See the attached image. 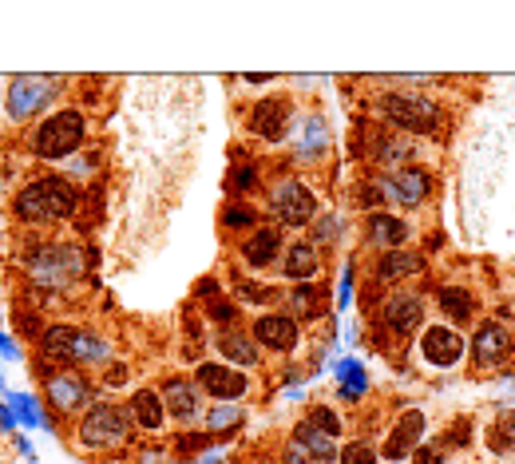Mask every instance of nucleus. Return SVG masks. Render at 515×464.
I'll use <instances>...</instances> for the list:
<instances>
[{"mask_svg": "<svg viewBox=\"0 0 515 464\" xmlns=\"http://www.w3.org/2000/svg\"><path fill=\"white\" fill-rule=\"evenodd\" d=\"M20 223H60L76 211V187L68 179H36L12 203Z\"/></svg>", "mask_w": 515, "mask_h": 464, "instance_id": "f257e3e1", "label": "nucleus"}, {"mask_svg": "<svg viewBox=\"0 0 515 464\" xmlns=\"http://www.w3.org/2000/svg\"><path fill=\"white\" fill-rule=\"evenodd\" d=\"M80 441L84 449H119L131 441V413H123L119 405H92L88 417L80 421Z\"/></svg>", "mask_w": 515, "mask_h": 464, "instance_id": "f03ea898", "label": "nucleus"}, {"mask_svg": "<svg viewBox=\"0 0 515 464\" xmlns=\"http://www.w3.org/2000/svg\"><path fill=\"white\" fill-rule=\"evenodd\" d=\"M381 112L393 127L401 131H416V135H432L440 123H444V112L440 104H432L428 96H412V92H389L381 100Z\"/></svg>", "mask_w": 515, "mask_h": 464, "instance_id": "7ed1b4c3", "label": "nucleus"}, {"mask_svg": "<svg viewBox=\"0 0 515 464\" xmlns=\"http://www.w3.org/2000/svg\"><path fill=\"white\" fill-rule=\"evenodd\" d=\"M84 131H88L84 116L72 112V108H64V112H56V116H48L40 123V131H36V155L40 159H68L72 151H80Z\"/></svg>", "mask_w": 515, "mask_h": 464, "instance_id": "20e7f679", "label": "nucleus"}, {"mask_svg": "<svg viewBox=\"0 0 515 464\" xmlns=\"http://www.w3.org/2000/svg\"><path fill=\"white\" fill-rule=\"evenodd\" d=\"M44 353L56 357V361H68V365H92L107 357V346L100 338H92L88 330H76V326H52L44 334Z\"/></svg>", "mask_w": 515, "mask_h": 464, "instance_id": "39448f33", "label": "nucleus"}, {"mask_svg": "<svg viewBox=\"0 0 515 464\" xmlns=\"http://www.w3.org/2000/svg\"><path fill=\"white\" fill-rule=\"evenodd\" d=\"M56 88H60V80H52V76H16L12 84H8V116L12 119H32L44 104H52L56 100Z\"/></svg>", "mask_w": 515, "mask_h": 464, "instance_id": "423d86ee", "label": "nucleus"}, {"mask_svg": "<svg viewBox=\"0 0 515 464\" xmlns=\"http://www.w3.org/2000/svg\"><path fill=\"white\" fill-rule=\"evenodd\" d=\"M274 211H278V219L286 227H306L309 219L317 215V199H313V191L306 183L286 179V183L274 187Z\"/></svg>", "mask_w": 515, "mask_h": 464, "instance_id": "0eeeda50", "label": "nucleus"}, {"mask_svg": "<svg viewBox=\"0 0 515 464\" xmlns=\"http://www.w3.org/2000/svg\"><path fill=\"white\" fill-rule=\"evenodd\" d=\"M420 437H424V413L420 409H405L401 421L389 429V437L381 445V457L385 461H409L412 453L420 449Z\"/></svg>", "mask_w": 515, "mask_h": 464, "instance_id": "6e6552de", "label": "nucleus"}, {"mask_svg": "<svg viewBox=\"0 0 515 464\" xmlns=\"http://www.w3.org/2000/svg\"><path fill=\"white\" fill-rule=\"evenodd\" d=\"M199 389L218 397V401H234L250 389V381L242 377V369H230V365H218V361H206L199 365Z\"/></svg>", "mask_w": 515, "mask_h": 464, "instance_id": "1a4fd4ad", "label": "nucleus"}, {"mask_svg": "<svg viewBox=\"0 0 515 464\" xmlns=\"http://www.w3.org/2000/svg\"><path fill=\"white\" fill-rule=\"evenodd\" d=\"M286 127H290V100L270 96V100L254 104V112H250V131L254 135H262L266 143H278V139H286Z\"/></svg>", "mask_w": 515, "mask_h": 464, "instance_id": "9d476101", "label": "nucleus"}, {"mask_svg": "<svg viewBox=\"0 0 515 464\" xmlns=\"http://www.w3.org/2000/svg\"><path fill=\"white\" fill-rule=\"evenodd\" d=\"M420 353H424L428 365L448 369V365H456V361L464 357V338H460L456 330H448V326H432V330H424V338H420Z\"/></svg>", "mask_w": 515, "mask_h": 464, "instance_id": "9b49d317", "label": "nucleus"}, {"mask_svg": "<svg viewBox=\"0 0 515 464\" xmlns=\"http://www.w3.org/2000/svg\"><path fill=\"white\" fill-rule=\"evenodd\" d=\"M508 353H512V334H508V326H500V322H484V326L476 330V342H472V361H476L480 369L500 365Z\"/></svg>", "mask_w": 515, "mask_h": 464, "instance_id": "f8f14e48", "label": "nucleus"}, {"mask_svg": "<svg viewBox=\"0 0 515 464\" xmlns=\"http://www.w3.org/2000/svg\"><path fill=\"white\" fill-rule=\"evenodd\" d=\"M254 338L262 342V346L278 349V353H290V349H298V322L294 318H286V314H262L258 322H254Z\"/></svg>", "mask_w": 515, "mask_h": 464, "instance_id": "ddd939ff", "label": "nucleus"}, {"mask_svg": "<svg viewBox=\"0 0 515 464\" xmlns=\"http://www.w3.org/2000/svg\"><path fill=\"white\" fill-rule=\"evenodd\" d=\"M381 195L393 199V203H401V207H416V203L428 195V175L405 167V171H397V175H389V179L381 183Z\"/></svg>", "mask_w": 515, "mask_h": 464, "instance_id": "4468645a", "label": "nucleus"}, {"mask_svg": "<svg viewBox=\"0 0 515 464\" xmlns=\"http://www.w3.org/2000/svg\"><path fill=\"white\" fill-rule=\"evenodd\" d=\"M88 397H92V389H88V381H84V377H72V373H56V377H48V401H52V409L72 413V409H84V405H88Z\"/></svg>", "mask_w": 515, "mask_h": 464, "instance_id": "2eb2a0df", "label": "nucleus"}, {"mask_svg": "<svg viewBox=\"0 0 515 464\" xmlns=\"http://www.w3.org/2000/svg\"><path fill=\"white\" fill-rule=\"evenodd\" d=\"M385 322H389V330H393V334L412 338V330H420V322H424V306H420V298H412V294H397V298H389V306H385Z\"/></svg>", "mask_w": 515, "mask_h": 464, "instance_id": "dca6fc26", "label": "nucleus"}, {"mask_svg": "<svg viewBox=\"0 0 515 464\" xmlns=\"http://www.w3.org/2000/svg\"><path fill=\"white\" fill-rule=\"evenodd\" d=\"M127 413H131V421H135L139 429H147V433H159L163 421H167V405H163V397H159L155 389H135Z\"/></svg>", "mask_w": 515, "mask_h": 464, "instance_id": "f3484780", "label": "nucleus"}, {"mask_svg": "<svg viewBox=\"0 0 515 464\" xmlns=\"http://www.w3.org/2000/svg\"><path fill=\"white\" fill-rule=\"evenodd\" d=\"M294 449H302L313 464H333V461H337V445H333V437L317 433L309 421H302V425L294 429Z\"/></svg>", "mask_w": 515, "mask_h": 464, "instance_id": "a211bd4d", "label": "nucleus"}, {"mask_svg": "<svg viewBox=\"0 0 515 464\" xmlns=\"http://www.w3.org/2000/svg\"><path fill=\"white\" fill-rule=\"evenodd\" d=\"M163 405L175 413V417H195L199 413V389L187 381V377H171L163 385Z\"/></svg>", "mask_w": 515, "mask_h": 464, "instance_id": "6ab92c4d", "label": "nucleus"}, {"mask_svg": "<svg viewBox=\"0 0 515 464\" xmlns=\"http://www.w3.org/2000/svg\"><path fill=\"white\" fill-rule=\"evenodd\" d=\"M278 250H282V231H274V227H262V231L242 246V254H246L250 266H270L278 258Z\"/></svg>", "mask_w": 515, "mask_h": 464, "instance_id": "aec40b11", "label": "nucleus"}, {"mask_svg": "<svg viewBox=\"0 0 515 464\" xmlns=\"http://www.w3.org/2000/svg\"><path fill=\"white\" fill-rule=\"evenodd\" d=\"M424 266V258L416 254V250H389L381 262H377V278H385V282H401V278H409Z\"/></svg>", "mask_w": 515, "mask_h": 464, "instance_id": "412c9836", "label": "nucleus"}, {"mask_svg": "<svg viewBox=\"0 0 515 464\" xmlns=\"http://www.w3.org/2000/svg\"><path fill=\"white\" fill-rule=\"evenodd\" d=\"M317 270H321V258H317V250H313L309 242H294V246L286 250V278L306 282Z\"/></svg>", "mask_w": 515, "mask_h": 464, "instance_id": "4be33fe9", "label": "nucleus"}, {"mask_svg": "<svg viewBox=\"0 0 515 464\" xmlns=\"http://www.w3.org/2000/svg\"><path fill=\"white\" fill-rule=\"evenodd\" d=\"M290 310L302 318V322H313L325 314V290L313 286V282H298V290L290 294Z\"/></svg>", "mask_w": 515, "mask_h": 464, "instance_id": "5701e85b", "label": "nucleus"}, {"mask_svg": "<svg viewBox=\"0 0 515 464\" xmlns=\"http://www.w3.org/2000/svg\"><path fill=\"white\" fill-rule=\"evenodd\" d=\"M369 234H373V242H381V246H401V242L409 238V223L397 219V215H373V219H369Z\"/></svg>", "mask_w": 515, "mask_h": 464, "instance_id": "b1692460", "label": "nucleus"}, {"mask_svg": "<svg viewBox=\"0 0 515 464\" xmlns=\"http://www.w3.org/2000/svg\"><path fill=\"white\" fill-rule=\"evenodd\" d=\"M440 310H444L452 322H468L472 310H476V298H472L468 290H460V286H448V290H440Z\"/></svg>", "mask_w": 515, "mask_h": 464, "instance_id": "393cba45", "label": "nucleus"}, {"mask_svg": "<svg viewBox=\"0 0 515 464\" xmlns=\"http://www.w3.org/2000/svg\"><path fill=\"white\" fill-rule=\"evenodd\" d=\"M488 441L496 453H515V409H500V417L488 429Z\"/></svg>", "mask_w": 515, "mask_h": 464, "instance_id": "a878e982", "label": "nucleus"}, {"mask_svg": "<svg viewBox=\"0 0 515 464\" xmlns=\"http://www.w3.org/2000/svg\"><path fill=\"white\" fill-rule=\"evenodd\" d=\"M218 349H222V357H230V361H238V365H254V361H258V349H254V342H250L246 334H222V338H218Z\"/></svg>", "mask_w": 515, "mask_h": 464, "instance_id": "bb28decb", "label": "nucleus"}, {"mask_svg": "<svg viewBox=\"0 0 515 464\" xmlns=\"http://www.w3.org/2000/svg\"><path fill=\"white\" fill-rule=\"evenodd\" d=\"M337 377H341V389H345L349 397H357V393L365 389V369H361L357 361H341V365H337Z\"/></svg>", "mask_w": 515, "mask_h": 464, "instance_id": "cd10ccee", "label": "nucleus"}, {"mask_svg": "<svg viewBox=\"0 0 515 464\" xmlns=\"http://www.w3.org/2000/svg\"><path fill=\"white\" fill-rule=\"evenodd\" d=\"M321 147H325V127H321V119H306V143L298 147V155H302V159H317Z\"/></svg>", "mask_w": 515, "mask_h": 464, "instance_id": "c85d7f7f", "label": "nucleus"}, {"mask_svg": "<svg viewBox=\"0 0 515 464\" xmlns=\"http://www.w3.org/2000/svg\"><path fill=\"white\" fill-rule=\"evenodd\" d=\"M309 425H313L317 433H325V437H333V441L341 437V421H337V417H333V409H325V405H317V409L309 413Z\"/></svg>", "mask_w": 515, "mask_h": 464, "instance_id": "c756f323", "label": "nucleus"}, {"mask_svg": "<svg viewBox=\"0 0 515 464\" xmlns=\"http://www.w3.org/2000/svg\"><path fill=\"white\" fill-rule=\"evenodd\" d=\"M341 464H377V449L369 441H353L345 453H341Z\"/></svg>", "mask_w": 515, "mask_h": 464, "instance_id": "7c9ffc66", "label": "nucleus"}, {"mask_svg": "<svg viewBox=\"0 0 515 464\" xmlns=\"http://www.w3.org/2000/svg\"><path fill=\"white\" fill-rule=\"evenodd\" d=\"M12 409H20V421H28V425L44 429V417H40V409H36V401H32V397L16 393V397H12Z\"/></svg>", "mask_w": 515, "mask_h": 464, "instance_id": "2f4dec72", "label": "nucleus"}, {"mask_svg": "<svg viewBox=\"0 0 515 464\" xmlns=\"http://www.w3.org/2000/svg\"><path fill=\"white\" fill-rule=\"evenodd\" d=\"M238 421H242V409H234V405H218L210 413V429H234Z\"/></svg>", "mask_w": 515, "mask_h": 464, "instance_id": "473e14b6", "label": "nucleus"}, {"mask_svg": "<svg viewBox=\"0 0 515 464\" xmlns=\"http://www.w3.org/2000/svg\"><path fill=\"white\" fill-rule=\"evenodd\" d=\"M254 179H258V175H254V167H242V171H234V179H230V191H246Z\"/></svg>", "mask_w": 515, "mask_h": 464, "instance_id": "72a5a7b5", "label": "nucleus"}, {"mask_svg": "<svg viewBox=\"0 0 515 464\" xmlns=\"http://www.w3.org/2000/svg\"><path fill=\"white\" fill-rule=\"evenodd\" d=\"M234 314H238L234 302H214V306H210V318H214V322H234Z\"/></svg>", "mask_w": 515, "mask_h": 464, "instance_id": "f704fd0d", "label": "nucleus"}, {"mask_svg": "<svg viewBox=\"0 0 515 464\" xmlns=\"http://www.w3.org/2000/svg\"><path fill=\"white\" fill-rule=\"evenodd\" d=\"M409 464H444V457H440L436 449H424V445H420V449L409 457Z\"/></svg>", "mask_w": 515, "mask_h": 464, "instance_id": "c9c22d12", "label": "nucleus"}, {"mask_svg": "<svg viewBox=\"0 0 515 464\" xmlns=\"http://www.w3.org/2000/svg\"><path fill=\"white\" fill-rule=\"evenodd\" d=\"M226 223H230V227H246V223H254V215L242 211V207H230V211H226Z\"/></svg>", "mask_w": 515, "mask_h": 464, "instance_id": "e433bc0d", "label": "nucleus"}, {"mask_svg": "<svg viewBox=\"0 0 515 464\" xmlns=\"http://www.w3.org/2000/svg\"><path fill=\"white\" fill-rule=\"evenodd\" d=\"M179 441H183L187 453H203V449H210V437H179Z\"/></svg>", "mask_w": 515, "mask_h": 464, "instance_id": "4c0bfd02", "label": "nucleus"}, {"mask_svg": "<svg viewBox=\"0 0 515 464\" xmlns=\"http://www.w3.org/2000/svg\"><path fill=\"white\" fill-rule=\"evenodd\" d=\"M286 464H313V461H309L302 449H294V445H290V453H286Z\"/></svg>", "mask_w": 515, "mask_h": 464, "instance_id": "58836bf2", "label": "nucleus"}, {"mask_svg": "<svg viewBox=\"0 0 515 464\" xmlns=\"http://www.w3.org/2000/svg\"><path fill=\"white\" fill-rule=\"evenodd\" d=\"M123 373H127V369H123V365H115V369L107 373V385H123Z\"/></svg>", "mask_w": 515, "mask_h": 464, "instance_id": "ea45409f", "label": "nucleus"}]
</instances>
